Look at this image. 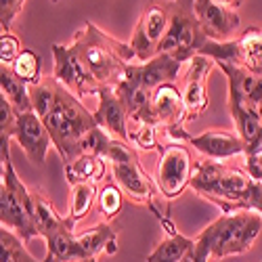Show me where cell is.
<instances>
[{
	"label": "cell",
	"mask_w": 262,
	"mask_h": 262,
	"mask_svg": "<svg viewBox=\"0 0 262 262\" xmlns=\"http://www.w3.org/2000/svg\"><path fill=\"white\" fill-rule=\"evenodd\" d=\"M193 11L208 40L227 42L239 34L242 19H239L237 11L216 3V0H193Z\"/></svg>",
	"instance_id": "4fadbf2b"
},
{
	"label": "cell",
	"mask_w": 262,
	"mask_h": 262,
	"mask_svg": "<svg viewBox=\"0 0 262 262\" xmlns=\"http://www.w3.org/2000/svg\"><path fill=\"white\" fill-rule=\"evenodd\" d=\"M246 170L252 174V179H256L262 185V151L256 156H248L246 158Z\"/></svg>",
	"instance_id": "1f68e13d"
},
{
	"label": "cell",
	"mask_w": 262,
	"mask_h": 262,
	"mask_svg": "<svg viewBox=\"0 0 262 262\" xmlns=\"http://www.w3.org/2000/svg\"><path fill=\"white\" fill-rule=\"evenodd\" d=\"M262 233V216L256 212H223L198 237V246L208 258L223 260L252 250Z\"/></svg>",
	"instance_id": "277c9868"
},
{
	"label": "cell",
	"mask_w": 262,
	"mask_h": 262,
	"mask_svg": "<svg viewBox=\"0 0 262 262\" xmlns=\"http://www.w3.org/2000/svg\"><path fill=\"white\" fill-rule=\"evenodd\" d=\"M53 59H55L53 76L59 84L72 91L78 99L86 95H97L101 86L95 82L91 72L86 70V65L82 63L72 42L70 45H53Z\"/></svg>",
	"instance_id": "8fae6325"
},
{
	"label": "cell",
	"mask_w": 262,
	"mask_h": 262,
	"mask_svg": "<svg viewBox=\"0 0 262 262\" xmlns=\"http://www.w3.org/2000/svg\"><path fill=\"white\" fill-rule=\"evenodd\" d=\"M160 223L166 231V237L156 246V250L147 256L145 262H181L183 256L193 248L195 239L179 233L174 229V225L170 223V218H164Z\"/></svg>",
	"instance_id": "d6986e66"
},
{
	"label": "cell",
	"mask_w": 262,
	"mask_h": 262,
	"mask_svg": "<svg viewBox=\"0 0 262 262\" xmlns=\"http://www.w3.org/2000/svg\"><path fill=\"white\" fill-rule=\"evenodd\" d=\"M214 61L204 57V55H195L189 61V72H187V82H185V107H187V120H198L202 118L208 107H210V97H208V76L212 72Z\"/></svg>",
	"instance_id": "5bb4252c"
},
{
	"label": "cell",
	"mask_w": 262,
	"mask_h": 262,
	"mask_svg": "<svg viewBox=\"0 0 262 262\" xmlns=\"http://www.w3.org/2000/svg\"><path fill=\"white\" fill-rule=\"evenodd\" d=\"M183 143L193 145L200 154H204L208 160H214V162H223V160L246 154V145L235 130L214 128V130H206V133L195 135V137L187 135Z\"/></svg>",
	"instance_id": "2e32d148"
},
{
	"label": "cell",
	"mask_w": 262,
	"mask_h": 262,
	"mask_svg": "<svg viewBox=\"0 0 262 262\" xmlns=\"http://www.w3.org/2000/svg\"><path fill=\"white\" fill-rule=\"evenodd\" d=\"M34 221L42 239H47L65 225V216H59L45 191L34 189Z\"/></svg>",
	"instance_id": "603a6c76"
},
{
	"label": "cell",
	"mask_w": 262,
	"mask_h": 262,
	"mask_svg": "<svg viewBox=\"0 0 262 262\" xmlns=\"http://www.w3.org/2000/svg\"><path fill=\"white\" fill-rule=\"evenodd\" d=\"M45 242H47V258L51 262H95L86 256V252L82 250L74 235V229L68 223L53 235H49Z\"/></svg>",
	"instance_id": "ac0fdd59"
},
{
	"label": "cell",
	"mask_w": 262,
	"mask_h": 262,
	"mask_svg": "<svg viewBox=\"0 0 262 262\" xmlns=\"http://www.w3.org/2000/svg\"><path fill=\"white\" fill-rule=\"evenodd\" d=\"M17 120V109L7 99V95L0 91V137H11Z\"/></svg>",
	"instance_id": "4dcf8cb0"
},
{
	"label": "cell",
	"mask_w": 262,
	"mask_h": 262,
	"mask_svg": "<svg viewBox=\"0 0 262 262\" xmlns=\"http://www.w3.org/2000/svg\"><path fill=\"white\" fill-rule=\"evenodd\" d=\"M170 9L172 0H151V3L143 9L133 38H130V49L135 51L137 61L145 63L149 59H154L160 51V45L166 36L168 21H170Z\"/></svg>",
	"instance_id": "30bf717a"
},
{
	"label": "cell",
	"mask_w": 262,
	"mask_h": 262,
	"mask_svg": "<svg viewBox=\"0 0 262 262\" xmlns=\"http://www.w3.org/2000/svg\"><path fill=\"white\" fill-rule=\"evenodd\" d=\"M11 158H3L0 156V181H5V174H7V162Z\"/></svg>",
	"instance_id": "836d02e7"
},
{
	"label": "cell",
	"mask_w": 262,
	"mask_h": 262,
	"mask_svg": "<svg viewBox=\"0 0 262 262\" xmlns=\"http://www.w3.org/2000/svg\"><path fill=\"white\" fill-rule=\"evenodd\" d=\"M76 239L82 246V250L86 252V256L95 262H99L101 254H116L118 252V233L107 223H99L97 227L76 235Z\"/></svg>",
	"instance_id": "ffe728a7"
},
{
	"label": "cell",
	"mask_w": 262,
	"mask_h": 262,
	"mask_svg": "<svg viewBox=\"0 0 262 262\" xmlns=\"http://www.w3.org/2000/svg\"><path fill=\"white\" fill-rule=\"evenodd\" d=\"M124 198H126V195L122 193V189L116 183H105L99 189L97 206H99V212L105 218V223L107 221H114V218L120 216V212L124 208Z\"/></svg>",
	"instance_id": "83f0119b"
},
{
	"label": "cell",
	"mask_w": 262,
	"mask_h": 262,
	"mask_svg": "<svg viewBox=\"0 0 262 262\" xmlns=\"http://www.w3.org/2000/svg\"><path fill=\"white\" fill-rule=\"evenodd\" d=\"M107 174V162L95 154H82L74 162L65 164V179L70 185L76 183H99Z\"/></svg>",
	"instance_id": "44dd1931"
},
{
	"label": "cell",
	"mask_w": 262,
	"mask_h": 262,
	"mask_svg": "<svg viewBox=\"0 0 262 262\" xmlns=\"http://www.w3.org/2000/svg\"><path fill=\"white\" fill-rule=\"evenodd\" d=\"M158 135H160V128L156 124L141 122V124H135V128H130L128 143L137 147L139 151H156V149H162L158 145Z\"/></svg>",
	"instance_id": "f1b7e54d"
},
{
	"label": "cell",
	"mask_w": 262,
	"mask_h": 262,
	"mask_svg": "<svg viewBox=\"0 0 262 262\" xmlns=\"http://www.w3.org/2000/svg\"><path fill=\"white\" fill-rule=\"evenodd\" d=\"M42 122H45L49 135L53 139L57 154L63 158L65 164L74 162L82 154L80 147H82L84 137L93 128H97L95 116L63 84H59V93H57L53 112Z\"/></svg>",
	"instance_id": "5b68a950"
},
{
	"label": "cell",
	"mask_w": 262,
	"mask_h": 262,
	"mask_svg": "<svg viewBox=\"0 0 262 262\" xmlns=\"http://www.w3.org/2000/svg\"><path fill=\"white\" fill-rule=\"evenodd\" d=\"M28 93H30L32 112L40 120H45L55 107L57 93H59V82L55 80V76H42V80L38 84L28 86Z\"/></svg>",
	"instance_id": "cb8c5ba5"
},
{
	"label": "cell",
	"mask_w": 262,
	"mask_h": 262,
	"mask_svg": "<svg viewBox=\"0 0 262 262\" xmlns=\"http://www.w3.org/2000/svg\"><path fill=\"white\" fill-rule=\"evenodd\" d=\"M21 51H24V47H21V40L17 34H13V32L0 34V63L11 65L19 57Z\"/></svg>",
	"instance_id": "f546056e"
},
{
	"label": "cell",
	"mask_w": 262,
	"mask_h": 262,
	"mask_svg": "<svg viewBox=\"0 0 262 262\" xmlns=\"http://www.w3.org/2000/svg\"><path fill=\"white\" fill-rule=\"evenodd\" d=\"M11 139L17 141V145L24 149V154L36 168H45L49 149L53 145V139L49 135V130L32 109L30 112L17 114L15 128L11 133Z\"/></svg>",
	"instance_id": "7c38bea8"
},
{
	"label": "cell",
	"mask_w": 262,
	"mask_h": 262,
	"mask_svg": "<svg viewBox=\"0 0 262 262\" xmlns=\"http://www.w3.org/2000/svg\"><path fill=\"white\" fill-rule=\"evenodd\" d=\"M109 166H112V174H114V183L122 189V193L130 202H135L139 206L149 208L158 216V221H164V216L156 204L158 200V187L156 181L145 172L143 164L139 162V156L135 154V149L130 143L120 141V139H109V143L103 149L101 156Z\"/></svg>",
	"instance_id": "8992f818"
},
{
	"label": "cell",
	"mask_w": 262,
	"mask_h": 262,
	"mask_svg": "<svg viewBox=\"0 0 262 262\" xmlns=\"http://www.w3.org/2000/svg\"><path fill=\"white\" fill-rule=\"evenodd\" d=\"M97 185L95 183H76L72 185V193H70V208H68V216H65V223L72 229H76L86 216L91 214L95 202H97Z\"/></svg>",
	"instance_id": "7402d4cb"
},
{
	"label": "cell",
	"mask_w": 262,
	"mask_h": 262,
	"mask_svg": "<svg viewBox=\"0 0 262 262\" xmlns=\"http://www.w3.org/2000/svg\"><path fill=\"white\" fill-rule=\"evenodd\" d=\"M200 55L216 61H225L237 68H244L256 78H262V28H246V32L237 34L227 42L208 40L202 47Z\"/></svg>",
	"instance_id": "ba28073f"
},
{
	"label": "cell",
	"mask_w": 262,
	"mask_h": 262,
	"mask_svg": "<svg viewBox=\"0 0 262 262\" xmlns=\"http://www.w3.org/2000/svg\"><path fill=\"white\" fill-rule=\"evenodd\" d=\"M0 262H51V260L47 256L45 260L34 258L28 252L24 239L15 231L0 225Z\"/></svg>",
	"instance_id": "484cf974"
},
{
	"label": "cell",
	"mask_w": 262,
	"mask_h": 262,
	"mask_svg": "<svg viewBox=\"0 0 262 262\" xmlns=\"http://www.w3.org/2000/svg\"><path fill=\"white\" fill-rule=\"evenodd\" d=\"M189 187L223 212H256L262 216V185L248 170L206 158L195 162Z\"/></svg>",
	"instance_id": "6da1fadb"
},
{
	"label": "cell",
	"mask_w": 262,
	"mask_h": 262,
	"mask_svg": "<svg viewBox=\"0 0 262 262\" xmlns=\"http://www.w3.org/2000/svg\"><path fill=\"white\" fill-rule=\"evenodd\" d=\"M149 112H151V122L160 130L177 128V126H183L185 122H189L183 93L172 82L162 84L160 89L154 91L151 103H149Z\"/></svg>",
	"instance_id": "9a60e30c"
},
{
	"label": "cell",
	"mask_w": 262,
	"mask_h": 262,
	"mask_svg": "<svg viewBox=\"0 0 262 262\" xmlns=\"http://www.w3.org/2000/svg\"><path fill=\"white\" fill-rule=\"evenodd\" d=\"M216 3H221V5H225V7L233 9V11H237L239 7L244 5V0H216Z\"/></svg>",
	"instance_id": "d6a6232c"
},
{
	"label": "cell",
	"mask_w": 262,
	"mask_h": 262,
	"mask_svg": "<svg viewBox=\"0 0 262 262\" xmlns=\"http://www.w3.org/2000/svg\"><path fill=\"white\" fill-rule=\"evenodd\" d=\"M206 42L208 38L195 17L193 0H172L168 30L158 53H166L181 63H189L195 55H200Z\"/></svg>",
	"instance_id": "52a82bcc"
},
{
	"label": "cell",
	"mask_w": 262,
	"mask_h": 262,
	"mask_svg": "<svg viewBox=\"0 0 262 262\" xmlns=\"http://www.w3.org/2000/svg\"><path fill=\"white\" fill-rule=\"evenodd\" d=\"M74 49L99 86H114L126 65L137 61L130 45L109 36L91 21L74 36Z\"/></svg>",
	"instance_id": "3957f363"
},
{
	"label": "cell",
	"mask_w": 262,
	"mask_h": 262,
	"mask_svg": "<svg viewBox=\"0 0 262 262\" xmlns=\"http://www.w3.org/2000/svg\"><path fill=\"white\" fill-rule=\"evenodd\" d=\"M181 68H183V63L166 53H158L154 59H149L145 63L126 65L120 80L112 89L122 99L130 122L154 124L151 122V112H149L151 95L162 84H170L177 80L181 74Z\"/></svg>",
	"instance_id": "7a4b0ae2"
},
{
	"label": "cell",
	"mask_w": 262,
	"mask_h": 262,
	"mask_svg": "<svg viewBox=\"0 0 262 262\" xmlns=\"http://www.w3.org/2000/svg\"><path fill=\"white\" fill-rule=\"evenodd\" d=\"M53 3H57V0H53Z\"/></svg>",
	"instance_id": "e575fe53"
},
{
	"label": "cell",
	"mask_w": 262,
	"mask_h": 262,
	"mask_svg": "<svg viewBox=\"0 0 262 262\" xmlns=\"http://www.w3.org/2000/svg\"><path fill=\"white\" fill-rule=\"evenodd\" d=\"M0 91L7 95V99L15 105L17 114L21 112H30L32 103H30V93H28V84H24L15 72L11 70V65L0 63Z\"/></svg>",
	"instance_id": "d4e9b609"
},
{
	"label": "cell",
	"mask_w": 262,
	"mask_h": 262,
	"mask_svg": "<svg viewBox=\"0 0 262 262\" xmlns=\"http://www.w3.org/2000/svg\"><path fill=\"white\" fill-rule=\"evenodd\" d=\"M99 97V107L95 116V122L99 128H103L109 137L120 139L128 143V135H130V128H128V112L122 103V99L118 97V93L112 89V86H101L97 91Z\"/></svg>",
	"instance_id": "e0dca14e"
},
{
	"label": "cell",
	"mask_w": 262,
	"mask_h": 262,
	"mask_svg": "<svg viewBox=\"0 0 262 262\" xmlns=\"http://www.w3.org/2000/svg\"><path fill=\"white\" fill-rule=\"evenodd\" d=\"M193 158L185 143H168L160 149L156 166V187L164 200L172 202L189 187L193 177Z\"/></svg>",
	"instance_id": "9c48e42d"
},
{
	"label": "cell",
	"mask_w": 262,
	"mask_h": 262,
	"mask_svg": "<svg viewBox=\"0 0 262 262\" xmlns=\"http://www.w3.org/2000/svg\"><path fill=\"white\" fill-rule=\"evenodd\" d=\"M11 70L15 72V76L32 86V84H38L42 80V63H40V55L32 49H24L19 53V57L11 63Z\"/></svg>",
	"instance_id": "4316f807"
}]
</instances>
